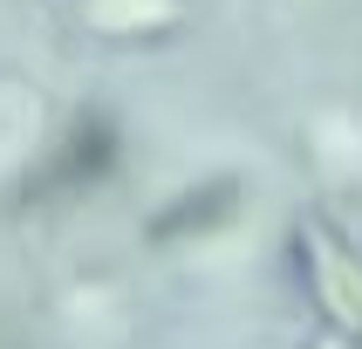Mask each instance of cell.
<instances>
[{"label":"cell","mask_w":362,"mask_h":349,"mask_svg":"<svg viewBox=\"0 0 362 349\" xmlns=\"http://www.w3.org/2000/svg\"><path fill=\"white\" fill-rule=\"evenodd\" d=\"M171 14H178L171 0H89V21L110 28V35H123V28H158Z\"/></svg>","instance_id":"277c9868"},{"label":"cell","mask_w":362,"mask_h":349,"mask_svg":"<svg viewBox=\"0 0 362 349\" xmlns=\"http://www.w3.org/2000/svg\"><path fill=\"white\" fill-rule=\"evenodd\" d=\"M117 171V123L103 117V110H82L69 130H62L55 158L35 171V185H28V199H76V192H89V185H103Z\"/></svg>","instance_id":"6da1fadb"},{"label":"cell","mask_w":362,"mask_h":349,"mask_svg":"<svg viewBox=\"0 0 362 349\" xmlns=\"http://www.w3.org/2000/svg\"><path fill=\"white\" fill-rule=\"evenodd\" d=\"M315 240H322V253H328V274L315 267V294H322V302L335 308L342 322L362 328V261L349 253L342 240H335V233H315Z\"/></svg>","instance_id":"3957f363"},{"label":"cell","mask_w":362,"mask_h":349,"mask_svg":"<svg viewBox=\"0 0 362 349\" xmlns=\"http://www.w3.org/2000/svg\"><path fill=\"white\" fill-rule=\"evenodd\" d=\"M240 205V178H212V185H192L185 199H171L151 219V240H192V233H212V226L233 219Z\"/></svg>","instance_id":"7a4b0ae2"}]
</instances>
